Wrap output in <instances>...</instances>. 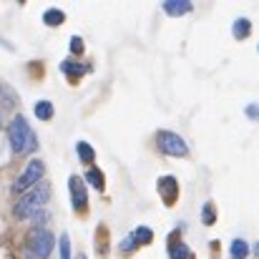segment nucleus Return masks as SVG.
I'll return each mask as SVG.
<instances>
[{
  "mask_svg": "<svg viewBox=\"0 0 259 259\" xmlns=\"http://www.w3.org/2000/svg\"><path fill=\"white\" fill-rule=\"evenodd\" d=\"M191 8H194L191 0H166V3H164V13H166V15H174V18L191 13Z\"/></svg>",
  "mask_w": 259,
  "mask_h": 259,
  "instance_id": "nucleus-8",
  "label": "nucleus"
},
{
  "mask_svg": "<svg viewBox=\"0 0 259 259\" xmlns=\"http://www.w3.org/2000/svg\"><path fill=\"white\" fill-rule=\"evenodd\" d=\"M76 259H86V254H78V257H76Z\"/></svg>",
  "mask_w": 259,
  "mask_h": 259,
  "instance_id": "nucleus-23",
  "label": "nucleus"
},
{
  "mask_svg": "<svg viewBox=\"0 0 259 259\" xmlns=\"http://www.w3.org/2000/svg\"><path fill=\"white\" fill-rule=\"evenodd\" d=\"M169 257L171 259H194V254H191V249H189V247H186V244H181V242H179V244H169Z\"/></svg>",
  "mask_w": 259,
  "mask_h": 259,
  "instance_id": "nucleus-16",
  "label": "nucleus"
},
{
  "mask_svg": "<svg viewBox=\"0 0 259 259\" xmlns=\"http://www.w3.org/2000/svg\"><path fill=\"white\" fill-rule=\"evenodd\" d=\"M43 174H46V164H43L40 159H33V161H28L25 171L15 179V184H13V191H15V194H23V191L33 189V186H35V184L43 179Z\"/></svg>",
  "mask_w": 259,
  "mask_h": 259,
  "instance_id": "nucleus-4",
  "label": "nucleus"
},
{
  "mask_svg": "<svg viewBox=\"0 0 259 259\" xmlns=\"http://www.w3.org/2000/svg\"><path fill=\"white\" fill-rule=\"evenodd\" d=\"M53 247H56V237L48 229H33L30 232V237H28V252L35 259H48L53 254Z\"/></svg>",
  "mask_w": 259,
  "mask_h": 259,
  "instance_id": "nucleus-3",
  "label": "nucleus"
},
{
  "mask_svg": "<svg viewBox=\"0 0 259 259\" xmlns=\"http://www.w3.org/2000/svg\"><path fill=\"white\" fill-rule=\"evenodd\" d=\"M61 71L68 76L71 83H78V78L91 71V66H78V63H73V61H63V63H61Z\"/></svg>",
  "mask_w": 259,
  "mask_h": 259,
  "instance_id": "nucleus-9",
  "label": "nucleus"
},
{
  "mask_svg": "<svg viewBox=\"0 0 259 259\" xmlns=\"http://www.w3.org/2000/svg\"><path fill=\"white\" fill-rule=\"evenodd\" d=\"M229 254H232V259H247V254H249V244H247L244 239H234Z\"/></svg>",
  "mask_w": 259,
  "mask_h": 259,
  "instance_id": "nucleus-17",
  "label": "nucleus"
},
{
  "mask_svg": "<svg viewBox=\"0 0 259 259\" xmlns=\"http://www.w3.org/2000/svg\"><path fill=\"white\" fill-rule=\"evenodd\" d=\"M8 139H10V146L15 154H30L38 149V136L35 131L30 128V123L23 118V116H15L8 126Z\"/></svg>",
  "mask_w": 259,
  "mask_h": 259,
  "instance_id": "nucleus-1",
  "label": "nucleus"
},
{
  "mask_svg": "<svg viewBox=\"0 0 259 259\" xmlns=\"http://www.w3.org/2000/svg\"><path fill=\"white\" fill-rule=\"evenodd\" d=\"M201 219H204V224H206V227H211V224L217 222V211H214V204H211V201H206V204H204Z\"/></svg>",
  "mask_w": 259,
  "mask_h": 259,
  "instance_id": "nucleus-18",
  "label": "nucleus"
},
{
  "mask_svg": "<svg viewBox=\"0 0 259 259\" xmlns=\"http://www.w3.org/2000/svg\"><path fill=\"white\" fill-rule=\"evenodd\" d=\"M131 239L136 242V247H146V244L154 242V232H151L149 227H139V229L131 234Z\"/></svg>",
  "mask_w": 259,
  "mask_h": 259,
  "instance_id": "nucleus-13",
  "label": "nucleus"
},
{
  "mask_svg": "<svg viewBox=\"0 0 259 259\" xmlns=\"http://www.w3.org/2000/svg\"><path fill=\"white\" fill-rule=\"evenodd\" d=\"M156 144H159V149L166 156H186L189 154V144L174 131H159L156 134Z\"/></svg>",
  "mask_w": 259,
  "mask_h": 259,
  "instance_id": "nucleus-5",
  "label": "nucleus"
},
{
  "mask_svg": "<svg viewBox=\"0 0 259 259\" xmlns=\"http://www.w3.org/2000/svg\"><path fill=\"white\" fill-rule=\"evenodd\" d=\"M86 181L93 186V189H98V191H103V189H106V176H103V171H98V169H88Z\"/></svg>",
  "mask_w": 259,
  "mask_h": 259,
  "instance_id": "nucleus-15",
  "label": "nucleus"
},
{
  "mask_svg": "<svg viewBox=\"0 0 259 259\" xmlns=\"http://www.w3.org/2000/svg\"><path fill=\"white\" fill-rule=\"evenodd\" d=\"M63 20H66V13H63V10H58V8H48V10L43 13V23H46L48 28L63 25Z\"/></svg>",
  "mask_w": 259,
  "mask_h": 259,
  "instance_id": "nucleus-11",
  "label": "nucleus"
},
{
  "mask_svg": "<svg viewBox=\"0 0 259 259\" xmlns=\"http://www.w3.org/2000/svg\"><path fill=\"white\" fill-rule=\"evenodd\" d=\"M58 252H61V259H71V239H68V234H61Z\"/></svg>",
  "mask_w": 259,
  "mask_h": 259,
  "instance_id": "nucleus-19",
  "label": "nucleus"
},
{
  "mask_svg": "<svg viewBox=\"0 0 259 259\" xmlns=\"http://www.w3.org/2000/svg\"><path fill=\"white\" fill-rule=\"evenodd\" d=\"M156 191H159V196L166 206H174L176 199H179V181L174 176H161L156 181Z\"/></svg>",
  "mask_w": 259,
  "mask_h": 259,
  "instance_id": "nucleus-6",
  "label": "nucleus"
},
{
  "mask_svg": "<svg viewBox=\"0 0 259 259\" xmlns=\"http://www.w3.org/2000/svg\"><path fill=\"white\" fill-rule=\"evenodd\" d=\"M134 249H136V242H134L131 237H126V239L121 242V254H131Z\"/></svg>",
  "mask_w": 259,
  "mask_h": 259,
  "instance_id": "nucleus-21",
  "label": "nucleus"
},
{
  "mask_svg": "<svg viewBox=\"0 0 259 259\" xmlns=\"http://www.w3.org/2000/svg\"><path fill=\"white\" fill-rule=\"evenodd\" d=\"M68 189H71L73 209L83 214V211L88 209V194H86V186H83V179H78V176H71V179H68Z\"/></svg>",
  "mask_w": 259,
  "mask_h": 259,
  "instance_id": "nucleus-7",
  "label": "nucleus"
},
{
  "mask_svg": "<svg viewBox=\"0 0 259 259\" xmlns=\"http://www.w3.org/2000/svg\"><path fill=\"white\" fill-rule=\"evenodd\" d=\"M76 154H78L81 164H93V159H96V151L91 149V144H86V141H78L76 144Z\"/></svg>",
  "mask_w": 259,
  "mask_h": 259,
  "instance_id": "nucleus-14",
  "label": "nucleus"
},
{
  "mask_svg": "<svg viewBox=\"0 0 259 259\" xmlns=\"http://www.w3.org/2000/svg\"><path fill=\"white\" fill-rule=\"evenodd\" d=\"M232 35H234L237 40L249 38V35H252V20H249V18H237L234 25H232Z\"/></svg>",
  "mask_w": 259,
  "mask_h": 259,
  "instance_id": "nucleus-10",
  "label": "nucleus"
},
{
  "mask_svg": "<svg viewBox=\"0 0 259 259\" xmlns=\"http://www.w3.org/2000/svg\"><path fill=\"white\" fill-rule=\"evenodd\" d=\"M33 111H35L38 121H51V118L56 116V108H53V103H51V101H38Z\"/></svg>",
  "mask_w": 259,
  "mask_h": 259,
  "instance_id": "nucleus-12",
  "label": "nucleus"
},
{
  "mask_svg": "<svg viewBox=\"0 0 259 259\" xmlns=\"http://www.w3.org/2000/svg\"><path fill=\"white\" fill-rule=\"evenodd\" d=\"M71 53H83V38H78V35H73L71 38Z\"/></svg>",
  "mask_w": 259,
  "mask_h": 259,
  "instance_id": "nucleus-20",
  "label": "nucleus"
},
{
  "mask_svg": "<svg viewBox=\"0 0 259 259\" xmlns=\"http://www.w3.org/2000/svg\"><path fill=\"white\" fill-rule=\"evenodd\" d=\"M247 116H249V118H257V106H249V108H247Z\"/></svg>",
  "mask_w": 259,
  "mask_h": 259,
  "instance_id": "nucleus-22",
  "label": "nucleus"
},
{
  "mask_svg": "<svg viewBox=\"0 0 259 259\" xmlns=\"http://www.w3.org/2000/svg\"><path fill=\"white\" fill-rule=\"evenodd\" d=\"M48 196H51V184H48V181H38V184L30 189V194H25V196L15 204V217H18V219H28L33 211L43 209V204L48 201Z\"/></svg>",
  "mask_w": 259,
  "mask_h": 259,
  "instance_id": "nucleus-2",
  "label": "nucleus"
}]
</instances>
